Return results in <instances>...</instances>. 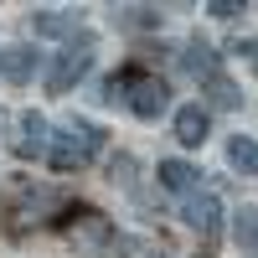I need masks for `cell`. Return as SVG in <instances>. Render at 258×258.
Instances as JSON below:
<instances>
[{
  "label": "cell",
  "mask_w": 258,
  "mask_h": 258,
  "mask_svg": "<svg viewBox=\"0 0 258 258\" xmlns=\"http://www.w3.org/2000/svg\"><path fill=\"white\" fill-rule=\"evenodd\" d=\"M176 62H181V73H186V78H202V83H207V78H217V52H212L207 41H191V47H181Z\"/></svg>",
  "instance_id": "8992f818"
},
{
  "label": "cell",
  "mask_w": 258,
  "mask_h": 258,
  "mask_svg": "<svg viewBox=\"0 0 258 258\" xmlns=\"http://www.w3.org/2000/svg\"><path fill=\"white\" fill-rule=\"evenodd\" d=\"M227 160H232V170H238V176H258V140L232 135V140H227Z\"/></svg>",
  "instance_id": "8fae6325"
},
{
  "label": "cell",
  "mask_w": 258,
  "mask_h": 258,
  "mask_svg": "<svg viewBox=\"0 0 258 258\" xmlns=\"http://www.w3.org/2000/svg\"><path fill=\"white\" fill-rule=\"evenodd\" d=\"M207 93H212V103H217V109H238V98H243V93H238V83H227L222 73H217V78H207Z\"/></svg>",
  "instance_id": "7c38bea8"
},
{
  "label": "cell",
  "mask_w": 258,
  "mask_h": 258,
  "mask_svg": "<svg viewBox=\"0 0 258 258\" xmlns=\"http://www.w3.org/2000/svg\"><path fill=\"white\" fill-rule=\"evenodd\" d=\"M207 109H202V103H181V109H176V140L181 145H202L207 140Z\"/></svg>",
  "instance_id": "52a82bcc"
},
{
  "label": "cell",
  "mask_w": 258,
  "mask_h": 258,
  "mask_svg": "<svg viewBox=\"0 0 258 258\" xmlns=\"http://www.w3.org/2000/svg\"><path fill=\"white\" fill-rule=\"evenodd\" d=\"M47 119H41V114H26V119H21V140H16V150H21V155H47Z\"/></svg>",
  "instance_id": "30bf717a"
},
{
  "label": "cell",
  "mask_w": 258,
  "mask_h": 258,
  "mask_svg": "<svg viewBox=\"0 0 258 258\" xmlns=\"http://www.w3.org/2000/svg\"><path fill=\"white\" fill-rule=\"evenodd\" d=\"M232 227H238V243H243V248H258V207H243Z\"/></svg>",
  "instance_id": "4fadbf2b"
},
{
  "label": "cell",
  "mask_w": 258,
  "mask_h": 258,
  "mask_svg": "<svg viewBox=\"0 0 258 258\" xmlns=\"http://www.w3.org/2000/svg\"><path fill=\"white\" fill-rule=\"evenodd\" d=\"M119 26H155V16H150L145 6H129V11L119 16Z\"/></svg>",
  "instance_id": "5bb4252c"
},
{
  "label": "cell",
  "mask_w": 258,
  "mask_h": 258,
  "mask_svg": "<svg viewBox=\"0 0 258 258\" xmlns=\"http://www.w3.org/2000/svg\"><path fill=\"white\" fill-rule=\"evenodd\" d=\"M197 176H202V170L186 165V160H160V186L181 191V197H197Z\"/></svg>",
  "instance_id": "9c48e42d"
},
{
  "label": "cell",
  "mask_w": 258,
  "mask_h": 258,
  "mask_svg": "<svg viewBox=\"0 0 258 258\" xmlns=\"http://www.w3.org/2000/svg\"><path fill=\"white\" fill-rule=\"evenodd\" d=\"M207 11H212V16H222V21H227V16H238L243 6H232V0H212V6H207Z\"/></svg>",
  "instance_id": "9a60e30c"
},
{
  "label": "cell",
  "mask_w": 258,
  "mask_h": 258,
  "mask_svg": "<svg viewBox=\"0 0 258 258\" xmlns=\"http://www.w3.org/2000/svg\"><path fill=\"white\" fill-rule=\"evenodd\" d=\"M181 217H186L191 232H202V238H217V232H222V202L212 197V191H202V197H186Z\"/></svg>",
  "instance_id": "277c9868"
},
{
  "label": "cell",
  "mask_w": 258,
  "mask_h": 258,
  "mask_svg": "<svg viewBox=\"0 0 258 258\" xmlns=\"http://www.w3.org/2000/svg\"><path fill=\"white\" fill-rule=\"evenodd\" d=\"M78 26H83L78 11H36V16H31V31H36V36H73Z\"/></svg>",
  "instance_id": "ba28073f"
},
{
  "label": "cell",
  "mask_w": 258,
  "mask_h": 258,
  "mask_svg": "<svg viewBox=\"0 0 258 258\" xmlns=\"http://www.w3.org/2000/svg\"><path fill=\"white\" fill-rule=\"evenodd\" d=\"M98 150H103V129L88 124V119H68V124L47 140V160H52L57 170H83Z\"/></svg>",
  "instance_id": "6da1fadb"
},
{
  "label": "cell",
  "mask_w": 258,
  "mask_h": 258,
  "mask_svg": "<svg viewBox=\"0 0 258 258\" xmlns=\"http://www.w3.org/2000/svg\"><path fill=\"white\" fill-rule=\"evenodd\" d=\"M41 68V57L31 47H0V78L6 83H31Z\"/></svg>",
  "instance_id": "5b68a950"
},
{
  "label": "cell",
  "mask_w": 258,
  "mask_h": 258,
  "mask_svg": "<svg viewBox=\"0 0 258 258\" xmlns=\"http://www.w3.org/2000/svg\"><path fill=\"white\" fill-rule=\"evenodd\" d=\"M88 68H93V41H88V36H78V47L68 41V47L57 52V62L47 68V88H52V93H68Z\"/></svg>",
  "instance_id": "7a4b0ae2"
},
{
  "label": "cell",
  "mask_w": 258,
  "mask_h": 258,
  "mask_svg": "<svg viewBox=\"0 0 258 258\" xmlns=\"http://www.w3.org/2000/svg\"><path fill=\"white\" fill-rule=\"evenodd\" d=\"M124 103H129L140 119H160V114L170 109V88H165L160 78H135V83H129V93H124Z\"/></svg>",
  "instance_id": "3957f363"
},
{
  "label": "cell",
  "mask_w": 258,
  "mask_h": 258,
  "mask_svg": "<svg viewBox=\"0 0 258 258\" xmlns=\"http://www.w3.org/2000/svg\"><path fill=\"white\" fill-rule=\"evenodd\" d=\"M238 52H243V57L253 62V68H258V41H238Z\"/></svg>",
  "instance_id": "2e32d148"
}]
</instances>
